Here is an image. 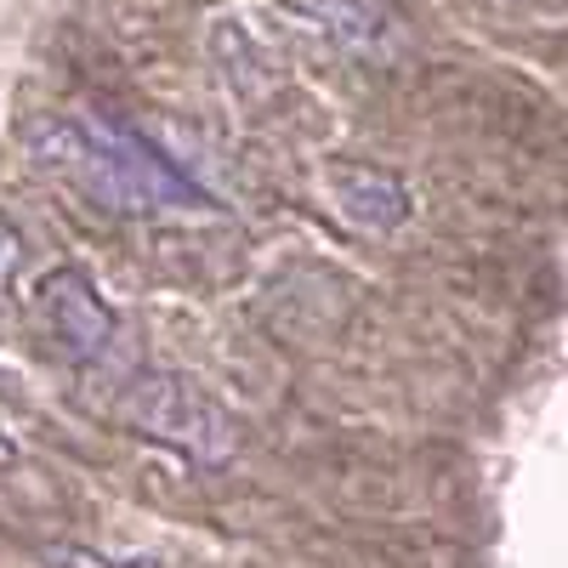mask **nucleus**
I'll use <instances>...</instances> for the list:
<instances>
[{
  "mask_svg": "<svg viewBox=\"0 0 568 568\" xmlns=\"http://www.w3.org/2000/svg\"><path fill=\"white\" fill-rule=\"evenodd\" d=\"M23 154L34 171L69 182L85 205L114 216H154V211H205L211 194L182 176L154 142H142L109 120H69V114H34L23 120Z\"/></svg>",
  "mask_w": 568,
  "mask_h": 568,
  "instance_id": "1",
  "label": "nucleus"
},
{
  "mask_svg": "<svg viewBox=\"0 0 568 568\" xmlns=\"http://www.w3.org/2000/svg\"><path fill=\"white\" fill-rule=\"evenodd\" d=\"M120 420L136 426L142 438L182 449L200 466H222L240 449V420H233L205 387H194L187 375H171V369L131 375V387L120 393Z\"/></svg>",
  "mask_w": 568,
  "mask_h": 568,
  "instance_id": "2",
  "label": "nucleus"
},
{
  "mask_svg": "<svg viewBox=\"0 0 568 568\" xmlns=\"http://www.w3.org/2000/svg\"><path fill=\"white\" fill-rule=\"evenodd\" d=\"M40 313L52 324V336L63 342L69 358H103L114 342V307L103 302L98 278L85 267H52L40 278Z\"/></svg>",
  "mask_w": 568,
  "mask_h": 568,
  "instance_id": "3",
  "label": "nucleus"
},
{
  "mask_svg": "<svg viewBox=\"0 0 568 568\" xmlns=\"http://www.w3.org/2000/svg\"><path fill=\"white\" fill-rule=\"evenodd\" d=\"M329 187V205H336L342 222L364 227V233H393L409 222L415 194L393 176V171H375V165H329L324 176Z\"/></svg>",
  "mask_w": 568,
  "mask_h": 568,
  "instance_id": "4",
  "label": "nucleus"
},
{
  "mask_svg": "<svg viewBox=\"0 0 568 568\" xmlns=\"http://www.w3.org/2000/svg\"><path fill=\"white\" fill-rule=\"evenodd\" d=\"M302 7H307L313 29L347 40L353 52H369V45L387 34V23H393L382 0H302Z\"/></svg>",
  "mask_w": 568,
  "mask_h": 568,
  "instance_id": "5",
  "label": "nucleus"
},
{
  "mask_svg": "<svg viewBox=\"0 0 568 568\" xmlns=\"http://www.w3.org/2000/svg\"><path fill=\"white\" fill-rule=\"evenodd\" d=\"M23 267V233L7 222V216H0V291H7V284H12V273Z\"/></svg>",
  "mask_w": 568,
  "mask_h": 568,
  "instance_id": "6",
  "label": "nucleus"
},
{
  "mask_svg": "<svg viewBox=\"0 0 568 568\" xmlns=\"http://www.w3.org/2000/svg\"><path fill=\"white\" fill-rule=\"evenodd\" d=\"M52 562H69V568H160V562H114V557H91V551H52Z\"/></svg>",
  "mask_w": 568,
  "mask_h": 568,
  "instance_id": "7",
  "label": "nucleus"
},
{
  "mask_svg": "<svg viewBox=\"0 0 568 568\" xmlns=\"http://www.w3.org/2000/svg\"><path fill=\"white\" fill-rule=\"evenodd\" d=\"M18 460V444H12V433H7V420H0V466H12Z\"/></svg>",
  "mask_w": 568,
  "mask_h": 568,
  "instance_id": "8",
  "label": "nucleus"
}]
</instances>
